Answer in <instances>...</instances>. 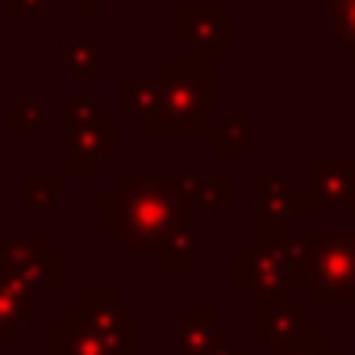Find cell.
Returning <instances> with one entry per match:
<instances>
[{
  "instance_id": "6da1fadb",
  "label": "cell",
  "mask_w": 355,
  "mask_h": 355,
  "mask_svg": "<svg viewBox=\"0 0 355 355\" xmlns=\"http://www.w3.org/2000/svg\"><path fill=\"white\" fill-rule=\"evenodd\" d=\"M313 301L355 305V234H313L305 247Z\"/></svg>"
},
{
  "instance_id": "3957f363",
  "label": "cell",
  "mask_w": 355,
  "mask_h": 355,
  "mask_svg": "<svg viewBox=\"0 0 355 355\" xmlns=\"http://www.w3.org/2000/svg\"><path fill=\"white\" fill-rule=\"evenodd\" d=\"M280 355H343V351H338V347H330L322 334H313V338H305V334H301V338L284 343V351H280Z\"/></svg>"
},
{
  "instance_id": "7a4b0ae2",
  "label": "cell",
  "mask_w": 355,
  "mask_h": 355,
  "mask_svg": "<svg viewBox=\"0 0 355 355\" xmlns=\"http://www.w3.org/2000/svg\"><path fill=\"white\" fill-rule=\"evenodd\" d=\"M330 26L343 51L355 59V0H330Z\"/></svg>"
}]
</instances>
